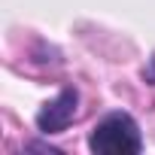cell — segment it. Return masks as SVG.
Listing matches in <instances>:
<instances>
[{"instance_id": "cell-1", "label": "cell", "mask_w": 155, "mask_h": 155, "mask_svg": "<svg viewBox=\"0 0 155 155\" xmlns=\"http://www.w3.org/2000/svg\"><path fill=\"white\" fill-rule=\"evenodd\" d=\"M88 149L97 155H137L143 149V137L128 113H110L94 125Z\"/></svg>"}, {"instance_id": "cell-2", "label": "cell", "mask_w": 155, "mask_h": 155, "mask_svg": "<svg viewBox=\"0 0 155 155\" xmlns=\"http://www.w3.org/2000/svg\"><path fill=\"white\" fill-rule=\"evenodd\" d=\"M76 116H79V91L76 88H64V91H58L55 101H49L37 113V128L43 134H61Z\"/></svg>"}, {"instance_id": "cell-3", "label": "cell", "mask_w": 155, "mask_h": 155, "mask_svg": "<svg viewBox=\"0 0 155 155\" xmlns=\"http://www.w3.org/2000/svg\"><path fill=\"white\" fill-rule=\"evenodd\" d=\"M143 79H146V82H152V85H155V55H152V58H149V64H146V70H143Z\"/></svg>"}]
</instances>
